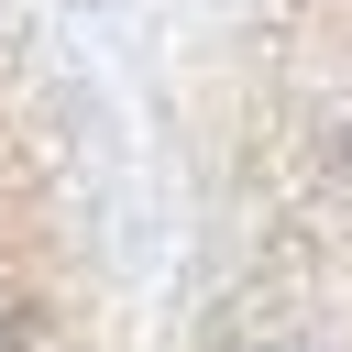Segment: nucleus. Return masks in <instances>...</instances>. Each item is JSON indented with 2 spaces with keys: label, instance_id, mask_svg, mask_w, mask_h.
Here are the masks:
<instances>
[{
  "label": "nucleus",
  "instance_id": "f257e3e1",
  "mask_svg": "<svg viewBox=\"0 0 352 352\" xmlns=\"http://www.w3.org/2000/svg\"><path fill=\"white\" fill-rule=\"evenodd\" d=\"M198 352H352V0H275Z\"/></svg>",
  "mask_w": 352,
  "mask_h": 352
}]
</instances>
